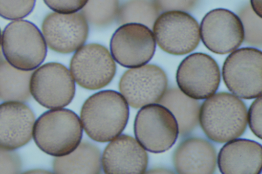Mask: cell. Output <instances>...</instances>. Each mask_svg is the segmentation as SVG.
Here are the masks:
<instances>
[{"instance_id":"1","label":"cell","mask_w":262,"mask_h":174,"mask_svg":"<svg viewBox=\"0 0 262 174\" xmlns=\"http://www.w3.org/2000/svg\"><path fill=\"white\" fill-rule=\"evenodd\" d=\"M129 117V107L124 98L113 90L99 91L84 102L80 119L86 134L93 140L107 142L119 136Z\"/></svg>"},{"instance_id":"2","label":"cell","mask_w":262,"mask_h":174,"mask_svg":"<svg viewBox=\"0 0 262 174\" xmlns=\"http://www.w3.org/2000/svg\"><path fill=\"white\" fill-rule=\"evenodd\" d=\"M199 121L209 139L225 143L237 138L246 130L247 108L243 101L235 95L219 92L203 102Z\"/></svg>"},{"instance_id":"3","label":"cell","mask_w":262,"mask_h":174,"mask_svg":"<svg viewBox=\"0 0 262 174\" xmlns=\"http://www.w3.org/2000/svg\"><path fill=\"white\" fill-rule=\"evenodd\" d=\"M80 119L73 111L66 108L47 111L35 120L33 140L46 154L60 157L75 150L82 137Z\"/></svg>"},{"instance_id":"4","label":"cell","mask_w":262,"mask_h":174,"mask_svg":"<svg viewBox=\"0 0 262 174\" xmlns=\"http://www.w3.org/2000/svg\"><path fill=\"white\" fill-rule=\"evenodd\" d=\"M2 54L13 67L33 71L44 61L47 46L40 30L28 20L19 19L8 24L2 33Z\"/></svg>"},{"instance_id":"5","label":"cell","mask_w":262,"mask_h":174,"mask_svg":"<svg viewBox=\"0 0 262 174\" xmlns=\"http://www.w3.org/2000/svg\"><path fill=\"white\" fill-rule=\"evenodd\" d=\"M262 53L251 47L231 53L225 59L222 76L228 89L236 96L256 98L261 95Z\"/></svg>"},{"instance_id":"6","label":"cell","mask_w":262,"mask_h":174,"mask_svg":"<svg viewBox=\"0 0 262 174\" xmlns=\"http://www.w3.org/2000/svg\"><path fill=\"white\" fill-rule=\"evenodd\" d=\"M134 129L138 142L146 150L161 153L169 149L179 135L177 120L172 113L160 104L145 105L138 112Z\"/></svg>"},{"instance_id":"7","label":"cell","mask_w":262,"mask_h":174,"mask_svg":"<svg viewBox=\"0 0 262 174\" xmlns=\"http://www.w3.org/2000/svg\"><path fill=\"white\" fill-rule=\"evenodd\" d=\"M29 89L33 98L49 109L68 105L76 90L73 76L67 68L54 62L43 64L32 72Z\"/></svg>"},{"instance_id":"8","label":"cell","mask_w":262,"mask_h":174,"mask_svg":"<svg viewBox=\"0 0 262 174\" xmlns=\"http://www.w3.org/2000/svg\"><path fill=\"white\" fill-rule=\"evenodd\" d=\"M153 34L159 47L174 55L190 53L200 40V27L196 19L181 11H168L159 15L153 26Z\"/></svg>"},{"instance_id":"9","label":"cell","mask_w":262,"mask_h":174,"mask_svg":"<svg viewBox=\"0 0 262 174\" xmlns=\"http://www.w3.org/2000/svg\"><path fill=\"white\" fill-rule=\"evenodd\" d=\"M70 69L80 86L90 90L101 89L113 80L116 63L104 46L90 43L78 49L72 57Z\"/></svg>"},{"instance_id":"10","label":"cell","mask_w":262,"mask_h":174,"mask_svg":"<svg viewBox=\"0 0 262 174\" xmlns=\"http://www.w3.org/2000/svg\"><path fill=\"white\" fill-rule=\"evenodd\" d=\"M110 46L111 55L118 63L133 68L150 60L155 52L156 41L152 32L147 26L127 23L115 31Z\"/></svg>"},{"instance_id":"11","label":"cell","mask_w":262,"mask_h":174,"mask_svg":"<svg viewBox=\"0 0 262 174\" xmlns=\"http://www.w3.org/2000/svg\"><path fill=\"white\" fill-rule=\"evenodd\" d=\"M176 81L179 89L188 97L196 100L207 99L219 88L220 69L210 56L194 53L186 57L180 63Z\"/></svg>"},{"instance_id":"12","label":"cell","mask_w":262,"mask_h":174,"mask_svg":"<svg viewBox=\"0 0 262 174\" xmlns=\"http://www.w3.org/2000/svg\"><path fill=\"white\" fill-rule=\"evenodd\" d=\"M168 79L164 71L152 64L127 70L119 83L121 94L133 108L157 103L167 90Z\"/></svg>"},{"instance_id":"13","label":"cell","mask_w":262,"mask_h":174,"mask_svg":"<svg viewBox=\"0 0 262 174\" xmlns=\"http://www.w3.org/2000/svg\"><path fill=\"white\" fill-rule=\"evenodd\" d=\"M200 30L203 43L215 54L229 53L244 41V30L239 17L226 9L217 8L208 12L201 21Z\"/></svg>"},{"instance_id":"14","label":"cell","mask_w":262,"mask_h":174,"mask_svg":"<svg viewBox=\"0 0 262 174\" xmlns=\"http://www.w3.org/2000/svg\"><path fill=\"white\" fill-rule=\"evenodd\" d=\"M42 34L48 47L62 54L72 53L85 42L89 28L80 12L48 14L41 25Z\"/></svg>"},{"instance_id":"15","label":"cell","mask_w":262,"mask_h":174,"mask_svg":"<svg viewBox=\"0 0 262 174\" xmlns=\"http://www.w3.org/2000/svg\"><path fill=\"white\" fill-rule=\"evenodd\" d=\"M35 117L25 102L5 101L0 104V147L14 150L32 139Z\"/></svg>"},{"instance_id":"16","label":"cell","mask_w":262,"mask_h":174,"mask_svg":"<svg viewBox=\"0 0 262 174\" xmlns=\"http://www.w3.org/2000/svg\"><path fill=\"white\" fill-rule=\"evenodd\" d=\"M148 156L145 149L133 137L122 135L111 141L103 153L101 165L107 174L146 172Z\"/></svg>"},{"instance_id":"17","label":"cell","mask_w":262,"mask_h":174,"mask_svg":"<svg viewBox=\"0 0 262 174\" xmlns=\"http://www.w3.org/2000/svg\"><path fill=\"white\" fill-rule=\"evenodd\" d=\"M261 164V144L246 139L227 142L217 156L218 167L223 174H259Z\"/></svg>"},{"instance_id":"18","label":"cell","mask_w":262,"mask_h":174,"mask_svg":"<svg viewBox=\"0 0 262 174\" xmlns=\"http://www.w3.org/2000/svg\"><path fill=\"white\" fill-rule=\"evenodd\" d=\"M173 162L178 173H213L216 169V153L209 141L190 138L177 147Z\"/></svg>"},{"instance_id":"19","label":"cell","mask_w":262,"mask_h":174,"mask_svg":"<svg viewBox=\"0 0 262 174\" xmlns=\"http://www.w3.org/2000/svg\"><path fill=\"white\" fill-rule=\"evenodd\" d=\"M53 169L55 173H100L101 153L91 143H80L71 153L56 157L53 162Z\"/></svg>"},{"instance_id":"20","label":"cell","mask_w":262,"mask_h":174,"mask_svg":"<svg viewBox=\"0 0 262 174\" xmlns=\"http://www.w3.org/2000/svg\"><path fill=\"white\" fill-rule=\"evenodd\" d=\"M159 103L168 108L178 123L179 134L186 136L196 126L199 120L200 104L180 89L171 88L166 90Z\"/></svg>"},{"instance_id":"21","label":"cell","mask_w":262,"mask_h":174,"mask_svg":"<svg viewBox=\"0 0 262 174\" xmlns=\"http://www.w3.org/2000/svg\"><path fill=\"white\" fill-rule=\"evenodd\" d=\"M33 71L18 70L0 53V100L25 102L31 97L29 84Z\"/></svg>"},{"instance_id":"22","label":"cell","mask_w":262,"mask_h":174,"mask_svg":"<svg viewBox=\"0 0 262 174\" xmlns=\"http://www.w3.org/2000/svg\"><path fill=\"white\" fill-rule=\"evenodd\" d=\"M160 12L154 0H128L119 7L116 19L120 25L138 23L151 28Z\"/></svg>"},{"instance_id":"23","label":"cell","mask_w":262,"mask_h":174,"mask_svg":"<svg viewBox=\"0 0 262 174\" xmlns=\"http://www.w3.org/2000/svg\"><path fill=\"white\" fill-rule=\"evenodd\" d=\"M119 0H88L81 13L87 22L99 28L111 25L117 18Z\"/></svg>"},{"instance_id":"24","label":"cell","mask_w":262,"mask_h":174,"mask_svg":"<svg viewBox=\"0 0 262 174\" xmlns=\"http://www.w3.org/2000/svg\"><path fill=\"white\" fill-rule=\"evenodd\" d=\"M244 30L246 44L255 47L262 45V19L252 10L251 6L246 5L240 9L238 14Z\"/></svg>"},{"instance_id":"25","label":"cell","mask_w":262,"mask_h":174,"mask_svg":"<svg viewBox=\"0 0 262 174\" xmlns=\"http://www.w3.org/2000/svg\"><path fill=\"white\" fill-rule=\"evenodd\" d=\"M36 0H0V16L17 20L28 15L33 10Z\"/></svg>"},{"instance_id":"26","label":"cell","mask_w":262,"mask_h":174,"mask_svg":"<svg viewBox=\"0 0 262 174\" xmlns=\"http://www.w3.org/2000/svg\"><path fill=\"white\" fill-rule=\"evenodd\" d=\"M21 168V159L17 153L0 147V173H18Z\"/></svg>"},{"instance_id":"27","label":"cell","mask_w":262,"mask_h":174,"mask_svg":"<svg viewBox=\"0 0 262 174\" xmlns=\"http://www.w3.org/2000/svg\"><path fill=\"white\" fill-rule=\"evenodd\" d=\"M53 11L63 14L77 12L85 5L88 0H43Z\"/></svg>"},{"instance_id":"28","label":"cell","mask_w":262,"mask_h":174,"mask_svg":"<svg viewBox=\"0 0 262 174\" xmlns=\"http://www.w3.org/2000/svg\"><path fill=\"white\" fill-rule=\"evenodd\" d=\"M247 121L253 133L261 139V96L256 98L250 106Z\"/></svg>"},{"instance_id":"29","label":"cell","mask_w":262,"mask_h":174,"mask_svg":"<svg viewBox=\"0 0 262 174\" xmlns=\"http://www.w3.org/2000/svg\"><path fill=\"white\" fill-rule=\"evenodd\" d=\"M160 11L177 10L188 11L196 5L198 0H154Z\"/></svg>"},{"instance_id":"30","label":"cell","mask_w":262,"mask_h":174,"mask_svg":"<svg viewBox=\"0 0 262 174\" xmlns=\"http://www.w3.org/2000/svg\"><path fill=\"white\" fill-rule=\"evenodd\" d=\"M251 7L254 12L261 17V0H250Z\"/></svg>"},{"instance_id":"31","label":"cell","mask_w":262,"mask_h":174,"mask_svg":"<svg viewBox=\"0 0 262 174\" xmlns=\"http://www.w3.org/2000/svg\"><path fill=\"white\" fill-rule=\"evenodd\" d=\"M148 173H173V171L163 168H157L151 169L147 172Z\"/></svg>"},{"instance_id":"32","label":"cell","mask_w":262,"mask_h":174,"mask_svg":"<svg viewBox=\"0 0 262 174\" xmlns=\"http://www.w3.org/2000/svg\"><path fill=\"white\" fill-rule=\"evenodd\" d=\"M25 173H50L48 171L46 170L41 169H31L26 171Z\"/></svg>"},{"instance_id":"33","label":"cell","mask_w":262,"mask_h":174,"mask_svg":"<svg viewBox=\"0 0 262 174\" xmlns=\"http://www.w3.org/2000/svg\"><path fill=\"white\" fill-rule=\"evenodd\" d=\"M1 38H2V33H1V29H0V46H1Z\"/></svg>"}]
</instances>
